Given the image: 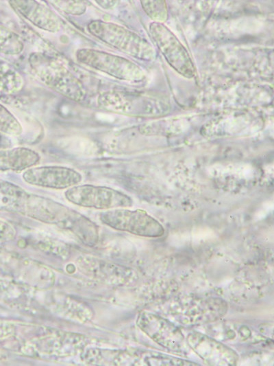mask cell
<instances>
[{"mask_svg": "<svg viewBox=\"0 0 274 366\" xmlns=\"http://www.w3.org/2000/svg\"><path fill=\"white\" fill-rule=\"evenodd\" d=\"M28 60L32 71L43 84L73 101L84 100L86 91L83 83L58 59L33 52Z\"/></svg>", "mask_w": 274, "mask_h": 366, "instance_id": "cell-1", "label": "cell"}, {"mask_svg": "<svg viewBox=\"0 0 274 366\" xmlns=\"http://www.w3.org/2000/svg\"><path fill=\"white\" fill-rule=\"evenodd\" d=\"M88 32L106 44L139 59L150 60L154 58V49L145 39L119 25L101 20L90 21Z\"/></svg>", "mask_w": 274, "mask_h": 366, "instance_id": "cell-2", "label": "cell"}, {"mask_svg": "<svg viewBox=\"0 0 274 366\" xmlns=\"http://www.w3.org/2000/svg\"><path fill=\"white\" fill-rule=\"evenodd\" d=\"M99 217L112 229L141 237L159 238L164 233L163 226L145 210L116 208L105 210Z\"/></svg>", "mask_w": 274, "mask_h": 366, "instance_id": "cell-3", "label": "cell"}, {"mask_svg": "<svg viewBox=\"0 0 274 366\" xmlns=\"http://www.w3.org/2000/svg\"><path fill=\"white\" fill-rule=\"evenodd\" d=\"M70 203L83 207L109 210L132 206L131 197L111 187L90 184L76 185L64 192Z\"/></svg>", "mask_w": 274, "mask_h": 366, "instance_id": "cell-4", "label": "cell"}, {"mask_svg": "<svg viewBox=\"0 0 274 366\" xmlns=\"http://www.w3.org/2000/svg\"><path fill=\"white\" fill-rule=\"evenodd\" d=\"M75 57L79 62L117 79L136 82L145 76L143 71L136 64L105 52L83 48L77 50Z\"/></svg>", "mask_w": 274, "mask_h": 366, "instance_id": "cell-5", "label": "cell"}, {"mask_svg": "<svg viewBox=\"0 0 274 366\" xmlns=\"http://www.w3.org/2000/svg\"><path fill=\"white\" fill-rule=\"evenodd\" d=\"M136 324L147 336L167 350L182 353L188 346L179 328L160 315L142 311L137 317Z\"/></svg>", "mask_w": 274, "mask_h": 366, "instance_id": "cell-6", "label": "cell"}, {"mask_svg": "<svg viewBox=\"0 0 274 366\" xmlns=\"http://www.w3.org/2000/svg\"><path fill=\"white\" fill-rule=\"evenodd\" d=\"M227 308V302L221 298L190 299L175 306L170 316L184 325L204 324L221 319Z\"/></svg>", "mask_w": 274, "mask_h": 366, "instance_id": "cell-7", "label": "cell"}, {"mask_svg": "<svg viewBox=\"0 0 274 366\" xmlns=\"http://www.w3.org/2000/svg\"><path fill=\"white\" fill-rule=\"evenodd\" d=\"M149 31L158 49L179 73L192 78L195 69L190 56L177 37L162 23L153 22Z\"/></svg>", "mask_w": 274, "mask_h": 366, "instance_id": "cell-8", "label": "cell"}, {"mask_svg": "<svg viewBox=\"0 0 274 366\" xmlns=\"http://www.w3.org/2000/svg\"><path fill=\"white\" fill-rule=\"evenodd\" d=\"M164 99L154 95L127 93L109 91L101 93L97 100L98 105L107 111L139 115L151 113L153 107L164 108Z\"/></svg>", "mask_w": 274, "mask_h": 366, "instance_id": "cell-9", "label": "cell"}, {"mask_svg": "<svg viewBox=\"0 0 274 366\" xmlns=\"http://www.w3.org/2000/svg\"><path fill=\"white\" fill-rule=\"evenodd\" d=\"M22 178L27 184L55 190L68 189L82 181L78 171L59 165L32 167L24 171Z\"/></svg>", "mask_w": 274, "mask_h": 366, "instance_id": "cell-10", "label": "cell"}, {"mask_svg": "<svg viewBox=\"0 0 274 366\" xmlns=\"http://www.w3.org/2000/svg\"><path fill=\"white\" fill-rule=\"evenodd\" d=\"M188 346L209 365H236L238 355L231 347L199 332L186 338Z\"/></svg>", "mask_w": 274, "mask_h": 366, "instance_id": "cell-11", "label": "cell"}, {"mask_svg": "<svg viewBox=\"0 0 274 366\" xmlns=\"http://www.w3.org/2000/svg\"><path fill=\"white\" fill-rule=\"evenodd\" d=\"M114 365L188 366L198 363L149 350L130 349L112 354Z\"/></svg>", "mask_w": 274, "mask_h": 366, "instance_id": "cell-12", "label": "cell"}, {"mask_svg": "<svg viewBox=\"0 0 274 366\" xmlns=\"http://www.w3.org/2000/svg\"><path fill=\"white\" fill-rule=\"evenodd\" d=\"M9 4L18 14L38 28L55 33L62 26L60 18L50 8L34 0H10Z\"/></svg>", "mask_w": 274, "mask_h": 366, "instance_id": "cell-13", "label": "cell"}, {"mask_svg": "<svg viewBox=\"0 0 274 366\" xmlns=\"http://www.w3.org/2000/svg\"><path fill=\"white\" fill-rule=\"evenodd\" d=\"M40 155L25 147L0 149V171H25L36 165Z\"/></svg>", "mask_w": 274, "mask_h": 366, "instance_id": "cell-14", "label": "cell"}, {"mask_svg": "<svg viewBox=\"0 0 274 366\" xmlns=\"http://www.w3.org/2000/svg\"><path fill=\"white\" fill-rule=\"evenodd\" d=\"M23 49L24 43L18 34L0 24V52L7 55H17Z\"/></svg>", "mask_w": 274, "mask_h": 366, "instance_id": "cell-15", "label": "cell"}, {"mask_svg": "<svg viewBox=\"0 0 274 366\" xmlns=\"http://www.w3.org/2000/svg\"><path fill=\"white\" fill-rule=\"evenodd\" d=\"M23 127L16 117L0 104V133L9 135H19Z\"/></svg>", "mask_w": 274, "mask_h": 366, "instance_id": "cell-16", "label": "cell"}, {"mask_svg": "<svg viewBox=\"0 0 274 366\" xmlns=\"http://www.w3.org/2000/svg\"><path fill=\"white\" fill-rule=\"evenodd\" d=\"M141 4L147 14L158 23L164 21L167 17L165 1H141Z\"/></svg>", "mask_w": 274, "mask_h": 366, "instance_id": "cell-17", "label": "cell"}, {"mask_svg": "<svg viewBox=\"0 0 274 366\" xmlns=\"http://www.w3.org/2000/svg\"><path fill=\"white\" fill-rule=\"evenodd\" d=\"M49 2L61 11L73 15H81L86 10V5L82 1H49Z\"/></svg>", "mask_w": 274, "mask_h": 366, "instance_id": "cell-18", "label": "cell"}, {"mask_svg": "<svg viewBox=\"0 0 274 366\" xmlns=\"http://www.w3.org/2000/svg\"><path fill=\"white\" fill-rule=\"evenodd\" d=\"M16 236V230L8 222L0 219V242L9 241Z\"/></svg>", "mask_w": 274, "mask_h": 366, "instance_id": "cell-19", "label": "cell"}, {"mask_svg": "<svg viewBox=\"0 0 274 366\" xmlns=\"http://www.w3.org/2000/svg\"><path fill=\"white\" fill-rule=\"evenodd\" d=\"M11 141L10 139L3 133H0V149L10 148Z\"/></svg>", "mask_w": 274, "mask_h": 366, "instance_id": "cell-20", "label": "cell"}, {"mask_svg": "<svg viewBox=\"0 0 274 366\" xmlns=\"http://www.w3.org/2000/svg\"><path fill=\"white\" fill-rule=\"evenodd\" d=\"M97 3L99 4L103 8H109L112 7L117 2L116 1H96Z\"/></svg>", "mask_w": 274, "mask_h": 366, "instance_id": "cell-21", "label": "cell"}]
</instances>
